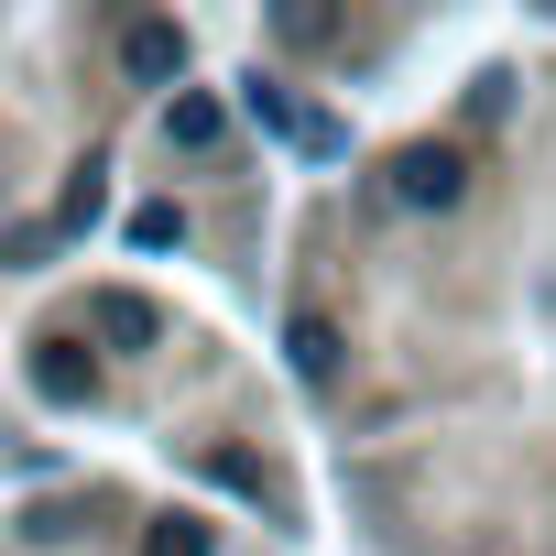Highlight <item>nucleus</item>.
Masks as SVG:
<instances>
[{
	"label": "nucleus",
	"instance_id": "nucleus-1",
	"mask_svg": "<svg viewBox=\"0 0 556 556\" xmlns=\"http://www.w3.org/2000/svg\"><path fill=\"white\" fill-rule=\"evenodd\" d=\"M458 186H469V164H458L447 142H415V153H393V197H404V207H458Z\"/></svg>",
	"mask_w": 556,
	"mask_h": 556
},
{
	"label": "nucleus",
	"instance_id": "nucleus-2",
	"mask_svg": "<svg viewBox=\"0 0 556 556\" xmlns=\"http://www.w3.org/2000/svg\"><path fill=\"white\" fill-rule=\"evenodd\" d=\"M34 393H45V404H99V361H88L77 339H45V350H34Z\"/></svg>",
	"mask_w": 556,
	"mask_h": 556
},
{
	"label": "nucleus",
	"instance_id": "nucleus-3",
	"mask_svg": "<svg viewBox=\"0 0 556 556\" xmlns=\"http://www.w3.org/2000/svg\"><path fill=\"white\" fill-rule=\"evenodd\" d=\"M251 110H262V121H273V131H285V142H295V153H350V131H339V121H328V110H295V99H285V88H251Z\"/></svg>",
	"mask_w": 556,
	"mask_h": 556
},
{
	"label": "nucleus",
	"instance_id": "nucleus-4",
	"mask_svg": "<svg viewBox=\"0 0 556 556\" xmlns=\"http://www.w3.org/2000/svg\"><path fill=\"white\" fill-rule=\"evenodd\" d=\"M121 66H131L142 88H175V77H186V34H175V23H131V45H121Z\"/></svg>",
	"mask_w": 556,
	"mask_h": 556
},
{
	"label": "nucleus",
	"instance_id": "nucleus-5",
	"mask_svg": "<svg viewBox=\"0 0 556 556\" xmlns=\"http://www.w3.org/2000/svg\"><path fill=\"white\" fill-rule=\"evenodd\" d=\"M164 131H175L186 153H207V142H229V110H218V99H197V88H175V99H164Z\"/></svg>",
	"mask_w": 556,
	"mask_h": 556
},
{
	"label": "nucleus",
	"instance_id": "nucleus-6",
	"mask_svg": "<svg viewBox=\"0 0 556 556\" xmlns=\"http://www.w3.org/2000/svg\"><path fill=\"white\" fill-rule=\"evenodd\" d=\"M285 361H295L306 382H339V328H328V317H295V328H285Z\"/></svg>",
	"mask_w": 556,
	"mask_h": 556
},
{
	"label": "nucleus",
	"instance_id": "nucleus-7",
	"mask_svg": "<svg viewBox=\"0 0 556 556\" xmlns=\"http://www.w3.org/2000/svg\"><path fill=\"white\" fill-rule=\"evenodd\" d=\"M197 469H207L218 491H240V502H262V458H240V447H207Z\"/></svg>",
	"mask_w": 556,
	"mask_h": 556
},
{
	"label": "nucleus",
	"instance_id": "nucleus-8",
	"mask_svg": "<svg viewBox=\"0 0 556 556\" xmlns=\"http://www.w3.org/2000/svg\"><path fill=\"white\" fill-rule=\"evenodd\" d=\"M207 545H218V534H207V523H186V513H164V523H153V545H142V556H207Z\"/></svg>",
	"mask_w": 556,
	"mask_h": 556
},
{
	"label": "nucleus",
	"instance_id": "nucleus-9",
	"mask_svg": "<svg viewBox=\"0 0 556 556\" xmlns=\"http://www.w3.org/2000/svg\"><path fill=\"white\" fill-rule=\"evenodd\" d=\"M131 240H142V251H175V240H186V218L153 197V207H131Z\"/></svg>",
	"mask_w": 556,
	"mask_h": 556
},
{
	"label": "nucleus",
	"instance_id": "nucleus-10",
	"mask_svg": "<svg viewBox=\"0 0 556 556\" xmlns=\"http://www.w3.org/2000/svg\"><path fill=\"white\" fill-rule=\"evenodd\" d=\"M99 339H153V306H131V295H99Z\"/></svg>",
	"mask_w": 556,
	"mask_h": 556
}]
</instances>
